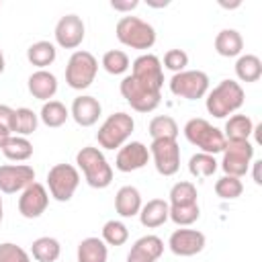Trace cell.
I'll return each instance as SVG.
<instances>
[{
    "label": "cell",
    "instance_id": "1",
    "mask_svg": "<svg viewBox=\"0 0 262 262\" xmlns=\"http://www.w3.org/2000/svg\"><path fill=\"white\" fill-rule=\"evenodd\" d=\"M244 100H246V92H244L242 84L227 78V80H221L217 86H213V90L207 92L205 108L215 119H225V117H231L233 113H237L242 108Z\"/></svg>",
    "mask_w": 262,
    "mask_h": 262
},
{
    "label": "cell",
    "instance_id": "2",
    "mask_svg": "<svg viewBox=\"0 0 262 262\" xmlns=\"http://www.w3.org/2000/svg\"><path fill=\"white\" fill-rule=\"evenodd\" d=\"M184 137L188 143H192L194 147H199V151L203 154H221L227 139L223 135V131L215 125H211L207 119H201V117H192L186 121L184 129H182Z\"/></svg>",
    "mask_w": 262,
    "mask_h": 262
},
{
    "label": "cell",
    "instance_id": "3",
    "mask_svg": "<svg viewBox=\"0 0 262 262\" xmlns=\"http://www.w3.org/2000/svg\"><path fill=\"white\" fill-rule=\"evenodd\" d=\"M76 164L84 174V180L92 188H106L113 182V168L98 147L86 145L76 154Z\"/></svg>",
    "mask_w": 262,
    "mask_h": 262
},
{
    "label": "cell",
    "instance_id": "4",
    "mask_svg": "<svg viewBox=\"0 0 262 262\" xmlns=\"http://www.w3.org/2000/svg\"><path fill=\"white\" fill-rule=\"evenodd\" d=\"M115 35L119 39V43H123L125 47L131 49H151L156 43V29L145 23L139 16H131L125 14L119 18L117 27H115Z\"/></svg>",
    "mask_w": 262,
    "mask_h": 262
},
{
    "label": "cell",
    "instance_id": "5",
    "mask_svg": "<svg viewBox=\"0 0 262 262\" xmlns=\"http://www.w3.org/2000/svg\"><path fill=\"white\" fill-rule=\"evenodd\" d=\"M133 129H135L133 117L129 113L119 111V113L108 115L102 121V125L96 131V141L102 149H119L121 145L129 141Z\"/></svg>",
    "mask_w": 262,
    "mask_h": 262
},
{
    "label": "cell",
    "instance_id": "6",
    "mask_svg": "<svg viewBox=\"0 0 262 262\" xmlns=\"http://www.w3.org/2000/svg\"><path fill=\"white\" fill-rule=\"evenodd\" d=\"M98 74V59L84 49H76L66 66V82L74 90H86Z\"/></svg>",
    "mask_w": 262,
    "mask_h": 262
},
{
    "label": "cell",
    "instance_id": "7",
    "mask_svg": "<svg viewBox=\"0 0 262 262\" xmlns=\"http://www.w3.org/2000/svg\"><path fill=\"white\" fill-rule=\"evenodd\" d=\"M119 90H121V96L129 102V106H131L133 111H137V113H151V111H156V108L160 106V102H162L160 90L145 86L143 82L135 80L131 74L121 80Z\"/></svg>",
    "mask_w": 262,
    "mask_h": 262
},
{
    "label": "cell",
    "instance_id": "8",
    "mask_svg": "<svg viewBox=\"0 0 262 262\" xmlns=\"http://www.w3.org/2000/svg\"><path fill=\"white\" fill-rule=\"evenodd\" d=\"M254 160V143L250 139L246 141H227L223 151H221V170L227 176L242 178L248 174L250 166Z\"/></svg>",
    "mask_w": 262,
    "mask_h": 262
},
{
    "label": "cell",
    "instance_id": "9",
    "mask_svg": "<svg viewBox=\"0 0 262 262\" xmlns=\"http://www.w3.org/2000/svg\"><path fill=\"white\" fill-rule=\"evenodd\" d=\"M80 184V172L72 164H55L47 172V192L59 203H68Z\"/></svg>",
    "mask_w": 262,
    "mask_h": 262
},
{
    "label": "cell",
    "instance_id": "10",
    "mask_svg": "<svg viewBox=\"0 0 262 262\" xmlns=\"http://www.w3.org/2000/svg\"><path fill=\"white\" fill-rule=\"evenodd\" d=\"M168 86L170 92L178 98L199 100L205 98L209 92V76L203 70H182L170 78Z\"/></svg>",
    "mask_w": 262,
    "mask_h": 262
},
{
    "label": "cell",
    "instance_id": "11",
    "mask_svg": "<svg viewBox=\"0 0 262 262\" xmlns=\"http://www.w3.org/2000/svg\"><path fill=\"white\" fill-rule=\"evenodd\" d=\"M147 149L158 174L174 176L180 170V145L176 139H151Z\"/></svg>",
    "mask_w": 262,
    "mask_h": 262
},
{
    "label": "cell",
    "instance_id": "12",
    "mask_svg": "<svg viewBox=\"0 0 262 262\" xmlns=\"http://www.w3.org/2000/svg\"><path fill=\"white\" fill-rule=\"evenodd\" d=\"M35 182V170L29 164H4L0 166V192L16 194Z\"/></svg>",
    "mask_w": 262,
    "mask_h": 262
},
{
    "label": "cell",
    "instance_id": "13",
    "mask_svg": "<svg viewBox=\"0 0 262 262\" xmlns=\"http://www.w3.org/2000/svg\"><path fill=\"white\" fill-rule=\"evenodd\" d=\"M84 35H86V27H84V20L82 16L70 12V14H63L55 29H53V37H55V43L63 49H76L82 45L84 41Z\"/></svg>",
    "mask_w": 262,
    "mask_h": 262
},
{
    "label": "cell",
    "instance_id": "14",
    "mask_svg": "<svg viewBox=\"0 0 262 262\" xmlns=\"http://www.w3.org/2000/svg\"><path fill=\"white\" fill-rule=\"evenodd\" d=\"M131 76L156 90H162L164 86V68L160 57L154 53H141L139 57H135L131 63Z\"/></svg>",
    "mask_w": 262,
    "mask_h": 262
},
{
    "label": "cell",
    "instance_id": "15",
    "mask_svg": "<svg viewBox=\"0 0 262 262\" xmlns=\"http://www.w3.org/2000/svg\"><path fill=\"white\" fill-rule=\"evenodd\" d=\"M205 244H207L205 233L199 231V229H188V227L174 229L168 237L170 252L176 254V256H182V258H188V256H194V254L203 252Z\"/></svg>",
    "mask_w": 262,
    "mask_h": 262
},
{
    "label": "cell",
    "instance_id": "16",
    "mask_svg": "<svg viewBox=\"0 0 262 262\" xmlns=\"http://www.w3.org/2000/svg\"><path fill=\"white\" fill-rule=\"evenodd\" d=\"M49 205V192L41 182H33L29 184L20 196H18V213L25 219H37L45 213Z\"/></svg>",
    "mask_w": 262,
    "mask_h": 262
},
{
    "label": "cell",
    "instance_id": "17",
    "mask_svg": "<svg viewBox=\"0 0 262 262\" xmlns=\"http://www.w3.org/2000/svg\"><path fill=\"white\" fill-rule=\"evenodd\" d=\"M149 162V149L141 141H127L117 149L115 156V168L119 172H135L147 166Z\"/></svg>",
    "mask_w": 262,
    "mask_h": 262
},
{
    "label": "cell",
    "instance_id": "18",
    "mask_svg": "<svg viewBox=\"0 0 262 262\" xmlns=\"http://www.w3.org/2000/svg\"><path fill=\"white\" fill-rule=\"evenodd\" d=\"M100 115H102V106H100L98 98H94L90 94L76 96L72 106H70V117L80 127H92L100 119Z\"/></svg>",
    "mask_w": 262,
    "mask_h": 262
},
{
    "label": "cell",
    "instance_id": "19",
    "mask_svg": "<svg viewBox=\"0 0 262 262\" xmlns=\"http://www.w3.org/2000/svg\"><path fill=\"white\" fill-rule=\"evenodd\" d=\"M27 88L33 98L47 102V100H53L57 92V78L49 70H35L27 80Z\"/></svg>",
    "mask_w": 262,
    "mask_h": 262
},
{
    "label": "cell",
    "instance_id": "20",
    "mask_svg": "<svg viewBox=\"0 0 262 262\" xmlns=\"http://www.w3.org/2000/svg\"><path fill=\"white\" fill-rule=\"evenodd\" d=\"M168 219H170V205H168V201H164V199H151L145 205H141L139 221H141L143 227L154 229V227L164 225Z\"/></svg>",
    "mask_w": 262,
    "mask_h": 262
},
{
    "label": "cell",
    "instance_id": "21",
    "mask_svg": "<svg viewBox=\"0 0 262 262\" xmlns=\"http://www.w3.org/2000/svg\"><path fill=\"white\" fill-rule=\"evenodd\" d=\"M141 192L135 188V186H131V184H127V186H121L119 190H117V194H115V211L121 215V217H135V215H139V211H141Z\"/></svg>",
    "mask_w": 262,
    "mask_h": 262
},
{
    "label": "cell",
    "instance_id": "22",
    "mask_svg": "<svg viewBox=\"0 0 262 262\" xmlns=\"http://www.w3.org/2000/svg\"><path fill=\"white\" fill-rule=\"evenodd\" d=\"M215 51L221 57H239L244 49V37L235 29H221L215 37Z\"/></svg>",
    "mask_w": 262,
    "mask_h": 262
},
{
    "label": "cell",
    "instance_id": "23",
    "mask_svg": "<svg viewBox=\"0 0 262 262\" xmlns=\"http://www.w3.org/2000/svg\"><path fill=\"white\" fill-rule=\"evenodd\" d=\"M57 57V47L51 41H35L29 45L27 49V59L31 66H35L37 70H47V66H51Z\"/></svg>",
    "mask_w": 262,
    "mask_h": 262
},
{
    "label": "cell",
    "instance_id": "24",
    "mask_svg": "<svg viewBox=\"0 0 262 262\" xmlns=\"http://www.w3.org/2000/svg\"><path fill=\"white\" fill-rule=\"evenodd\" d=\"M76 258H78V262H106V258H108V246L100 237H94V235L84 237L78 244Z\"/></svg>",
    "mask_w": 262,
    "mask_h": 262
},
{
    "label": "cell",
    "instance_id": "25",
    "mask_svg": "<svg viewBox=\"0 0 262 262\" xmlns=\"http://www.w3.org/2000/svg\"><path fill=\"white\" fill-rule=\"evenodd\" d=\"M252 131H254V121H252L248 115L233 113V115L225 121L223 135H225L227 141H246V139L252 137Z\"/></svg>",
    "mask_w": 262,
    "mask_h": 262
},
{
    "label": "cell",
    "instance_id": "26",
    "mask_svg": "<svg viewBox=\"0 0 262 262\" xmlns=\"http://www.w3.org/2000/svg\"><path fill=\"white\" fill-rule=\"evenodd\" d=\"M235 76L239 82H258L262 76V59L254 53H242L235 59Z\"/></svg>",
    "mask_w": 262,
    "mask_h": 262
},
{
    "label": "cell",
    "instance_id": "27",
    "mask_svg": "<svg viewBox=\"0 0 262 262\" xmlns=\"http://www.w3.org/2000/svg\"><path fill=\"white\" fill-rule=\"evenodd\" d=\"M70 119V108L61 100H47L39 111V121L51 129L61 127Z\"/></svg>",
    "mask_w": 262,
    "mask_h": 262
},
{
    "label": "cell",
    "instance_id": "28",
    "mask_svg": "<svg viewBox=\"0 0 262 262\" xmlns=\"http://www.w3.org/2000/svg\"><path fill=\"white\" fill-rule=\"evenodd\" d=\"M31 254L37 262H55L61 254V244L51 235H43L31 244Z\"/></svg>",
    "mask_w": 262,
    "mask_h": 262
},
{
    "label": "cell",
    "instance_id": "29",
    "mask_svg": "<svg viewBox=\"0 0 262 262\" xmlns=\"http://www.w3.org/2000/svg\"><path fill=\"white\" fill-rule=\"evenodd\" d=\"M147 133L151 135V139H176L180 129H178V123L174 121V117L158 115V117H154L149 121Z\"/></svg>",
    "mask_w": 262,
    "mask_h": 262
},
{
    "label": "cell",
    "instance_id": "30",
    "mask_svg": "<svg viewBox=\"0 0 262 262\" xmlns=\"http://www.w3.org/2000/svg\"><path fill=\"white\" fill-rule=\"evenodd\" d=\"M37 125H39V115L33 108H27V106L14 108V121H12V133L14 135L27 137V135L37 131Z\"/></svg>",
    "mask_w": 262,
    "mask_h": 262
},
{
    "label": "cell",
    "instance_id": "31",
    "mask_svg": "<svg viewBox=\"0 0 262 262\" xmlns=\"http://www.w3.org/2000/svg\"><path fill=\"white\" fill-rule=\"evenodd\" d=\"M2 154L6 160L10 162H27L31 156H33V143L27 139V137H20V135H12L6 145L2 147Z\"/></svg>",
    "mask_w": 262,
    "mask_h": 262
},
{
    "label": "cell",
    "instance_id": "32",
    "mask_svg": "<svg viewBox=\"0 0 262 262\" xmlns=\"http://www.w3.org/2000/svg\"><path fill=\"white\" fill-rule=\"evenodd\" d=\"M219 168V162L215 160V156L211 154H203V151H196L190 156L188 160V172L194 176V178H209L217 172Z\"/></svg>",
    "mask_w": 262,
    "mask_h": 262
},
{
    "label": "cell",
    "instance_id": "33",
    "mask_svg": "<svg viewBox=\"0 0 262 262\" xmlns=\"http://www.w3.org/2000/svg\"><path fill=\"white\" fill-rule=\"evenodd\" d=\"M100 66H102L111 76H121V74H125V72L131 68V59H129V55H127L123 49H108V51L102 55Z\"/></svg>",
    "mask_w": 262,
    "mask_h": 262
},
{
    "label": "cell",
    "instance_id": "34",
    "mask_svg": "<svg viewBox=\"0 0 262 262\" xmlns=\"http://www.w3.org/2000/svg\"><path fill=\"white\" fill-rule=\"evenodd\" d=\"M170 201L168 205H192L199 203V192L196 186L190 180H180L170 188Z\"/></svg>",
    "mask_w": 262,
    "mask_h": 262
},
{
    "label": "cell",
    "instance_id": "35",
    "mask_svg": "<svg viewBox=\"0 0 262 262\" xmlns=\"http://www.w3.org/2000/svg\"><path fill=\"white\" fill-rule=\"evenodd\" d=\"M100 239L106 244V246H123L127 239H129V229L123 221L119 219H108L104 225H102V235Z\"/></svg>",
    "mask_w": 262,
    "mask_h": 262
},
{
    "label": "cell",
    "instance_id": "36",
    "mask_svg": "<svg viewBox=\"0 0 262 262\" xmlns=\"http://www.w3.org/2000/svg\"><path fill=\"white\" fill-rule=\"evenodd\" d=\"M244 192V182L242 178H235V176H227L223 174L217 182H215V194L223 201H235L237 196H242Z\"/></svg>",
    "mask_w": 262,
    "mask_h": 262
},
{
    "label": "cell",
    "instance_id": "37",
    "mask_svg": "<svg viewBox=\"0 0 262 262\" xmlns=\"http://www.w3.org/2000/svg\"><path fill=\"white\" fill-rule=\"evenodd\" d=\"M201 217V207L199 203L192 205H170V219L178 227H188Z\"/></svg>",
    "mask_w": 262,
    "mask_h": 262
},
{
    "label": "cell",
    "instance_id": "38",
    "mask_svg": "<svg viewBox=\"0 0 262 262\" xmlns=\"http://www.w3.org/2000/svg\"><path fill=\"white\" fill-rule=\"evenodd\" d=\"M139 252H143L145 256H149L151 260H158L162 254H164V242L154 235V233H147V235H141L139 239H135V244L131 246Z\"/></svg>",
    "mask_w": 262,
    "mask_h": 262
},
{
    "label": "cell",
    "instance_id": "39",
    "mask_svg": "<svg viewBox=\"0 0 262 262\" xmlns=\"http://www.w3.org/2000/svg\"><path fill=\"white\" fill-rule=\"evenodd\" d=\"M188 66V53L184 49H168L164 53V68L178 74L182 70H186Z\"/></svg>",
    "mask_w": 262,
    "mask_h": 262
},
{
    "label": "cell",
    "instance_id": "40",
    "mask_svg": "<svg viewBox=\"0 0 262 262\" xmlns=\"http://www.w3.org/2000/svg\"><path fill=\"white\" fill-rule=\"evenodd\" d=\"M0 262H31V256L27 250L12 242L0 244Z\"/></svg>",
    "mask_w": 262,
    "mask_h": 262
},
{
    "label": "cell",
    "instance_id": "41",
    "mask_svg": "<svg viewBox=\"0 0 262 262\" xmlns=\"http://www.w3.org/2000/svg\"><path fill=\"white\" fill-rule=\"evenodd\" d=\"M12 121H14V108L8 104H0V125L6 127L12 133Z\"/></svg>",
    "mask_w": 262,
    "mask_h": 262
},
{
    "label": "cell",
    "instance_id": "42",
    "mask_svg": "<svg viewBox=\"0 0 262 262\" xmlns=\"http://www.w3.org/2000/svg\"><path fill=\"white\" fill-rule=\"evenodd\" d=\"M111 6H113L115 10H119V12H131V10H135V8L139 6V2H137V0H125V2L113 0Z\"/></svg>",
    "mask_w": 262,
    "mask_h": 262
},
{
    "label": "cell",
    "instance_id": "43",
    "mask_svg": "<svg viewBox=\"0 0 262 262\" xmlns=\"http://www.w3.org/2000/svg\"><path fill=\"white\" fill-rule=\"evenodd\" d=\"M127 262H156V260H151V258H149V256H145L143 252H139V250L131 248V250H129V254H127Z\"/></svg>",
    "mask_w": 262,
    "mask_h": 262
},
{
    "label": "cell",
    "instance_id": "44",
    "mask_svg": "<svg viewBox=\"0 0 262 262\" xmlns=\"http://www.w3.org/2000/svg\"><path fill=\"white\" fill-rule=\"evenodd\" d=\"M10 137H12V133H10L6 127H2V125H0V149L6 145V141H8Z\"/></svg>",
    "mask_w": 262,
    "mask_h": 262
},
{
    "label": "cell",
    "instance_id": "45",
    "mask_svg": "<svg viewBox=\"0 0 262 262\" xmlns=\"http://www.w3.org/2000/svg\"><path fill=\"white\" fill-rule=\"evenodd\" d=\"M252 166H254V182L256 184H262V178H260V166H262V162H252Z\"/></svg>",
    "mask_w": 262,
    "mask_h": 262
},
{
    "label": "cell",
    "instance_id": "46",
    "mask_svg": "<svg viewBox=\"0 0 262 262\" xmlns=\"http://www.w3.org/2000/svg\"><path fill=\"white\" fill-rule=\"evenodd\" d=\"M4 68H6V59H4V53H2V49H0V74L4 72Z\"/></svg>",
    "mask_w": 262,
    "mask_h": 262
},
{
    "label": "cell",
    "instance_id": "47",
    "mask_svg": "<svg viewBox=\"0 0 262 262\" xmlns=\"http://www.w3.org/2000/svg\"><path fill=\"white\" fill-rule=\"evenodd\" d=\"M149 6H156V8H160V6H168V2L164 0V2H147Z\"/></svg>",
    "mask_w": 262,
    "mask_h": 262
},
{
    "label": "cell",
    "instance_id": "48",
    "mask_svg": "<svg viewBox=\"0 0 262 262\" xmlns=\"http://www.w3.org/2000/svg\"><path fill=\"white\" fill-rule=\"evenodd\" d=\"M2 217H4V203H2V196H0V223H2Z\"/></svg>",
    "mask_w": 262,
    "mask_h": 262
}]
</instances>
